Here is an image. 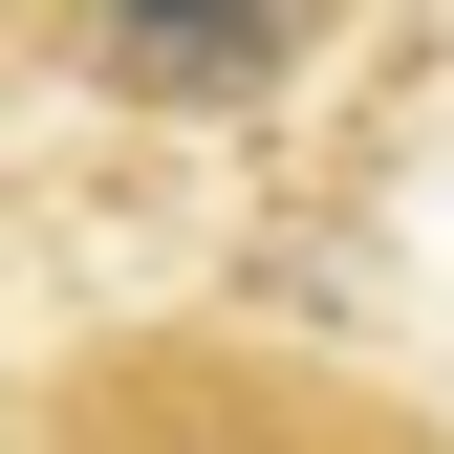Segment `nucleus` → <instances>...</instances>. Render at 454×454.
I'll return each mask as SVG.
<instances>
[{
    "mask_svg": "<svg viewBox=\"0 0 454 454\" xmlns=\"http://www.w3.org/2000/svg\"><path fill=\"white\" fill-rule=\"evenodd\" d=\"M0 454H454V411L281 325H108L0 411Z\"/></svg>",
    "mask_w": 454,
    "mask_h": 454,
    "instance_id": "f257e3e1",
    "label": "nucleus"
},
{
    "mask_svg": "<svg viewBox=\"0 0 454 454\" xmlns=\"http://www.w3.org/2000/svg\"><path fill=\"white\" fill-rule=\"evenodd\" d=\"M0 43H22L43 87L87 108H174V130H216V108H281L347 43V0H0Z\"/></svg>",
    "mask_w": 454,
    "mask_h": 454,
    "instance_id": "f03ea898",
    "label": "nucleus"
}]
</instances>
